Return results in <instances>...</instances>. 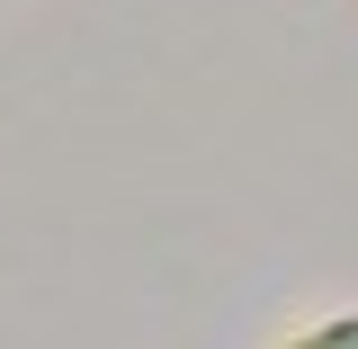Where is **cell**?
Here are the masks:
<instances>
[{
    "label": "cell",
    "instance_id": "1",
    "mask_svg": "<svg viewBox=\"0 0 358 349\" xmlns=\"http://www.w3.org/2000/svg\"><path fill=\"white\" fill-rule=\"evenodd\" d=\"M287 349H358V313H331V322H313V332H296Z\"/></svg>",
    "mask_w": 358,
    "mask_h": 349
}]
</instances>
